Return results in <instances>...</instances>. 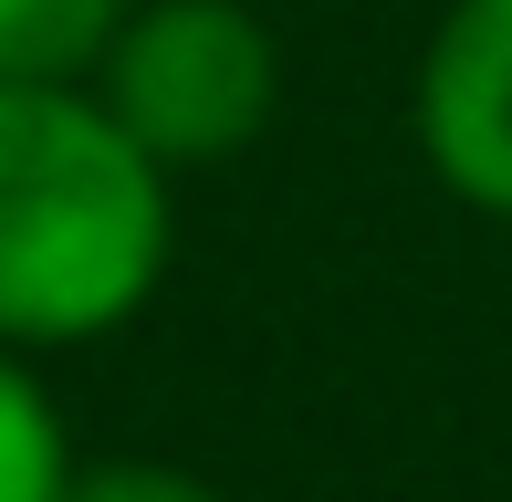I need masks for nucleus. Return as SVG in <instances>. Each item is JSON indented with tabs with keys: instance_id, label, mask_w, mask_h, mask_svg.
Instances as JSON below:
<instances>
[{
	"instance_id": "nucleus-1",
	"label": "nucleus",
	"mask_w": 512,
	"mask_h": 502,
	"mask_svg": "<svg viewBox=\"0 0 512 502\" xmlns=\"http://www.w3.org/2000/svg\"><path fill=\"white\" fill-rule=\"evenodd\" d=\"M168 168L95 84H0V346L63 356L136 325L168 283Z\"/></svg>"
},
{
	"instance_id": "nucleus-2",
	"label": "nucleus",
	"mask_w": 512,
	"mask_h": 502,
	"mask_svg": "<svg viewBox=\"0 0 512 502\" xmlns=\"http://www.w3.org/2000/svg\"><path fill=\"white\" fill-rule=\"evenodd\" d=\"M95 95L157 168H220L283 105V42L251 0H136L115 21Z\"/></svg>"
},
{
	"instance_id": "nucleus-3",
	"label": "nucleus",
	"mask_w": 512,
	"mask_h": 502,
	"mask_svg": "<svg viewBox=\"0 0 512 502\" xmlns=\"http://www.w3.org/2000/svg\"><path fill=\"white\" fill-rule=\"evenodd\" d=\"M408 136L460 210L512 220V0H450L429 21Z\"/></svg>"
},
{
	"instance_id": "nucleus-4",
	"label": "nucleus",
	"mask_w": 512,
	"mask_h": 502,
	"mask_svg": "<svg viewBox=\"0 0 512 502\" xmlns=\"http://www.w3.org/2000/svg\"><path fill=\"white\" fill-rule=\"evenodd\" d=\"M136 0H0V84H95Z\"/></svg>"
},
{
	"instance_id": "nucleus-5",
	"label": "nucleus",
	"mask_w": 512,
	"mask_h": 502,
	"mask_svg": "<svg viewBox=\"0 0 512 502\" xmlns=\"http://www.w3.org/2000/svg\"><path fill=\"white\" fill-rule=\"evenodd\" d=\"M74 482V429L21 346H0V502H63Z\"/></svg>"
},
{
	"instance_id": "nucleus-6",
	"label": "nucleus",
	"mask_w": 512,
	"mask_h": 502,
	"mask_svg": "<svg viewBox=\"0 0 512 502\" xmlns=\"http://www.w3.org/2000/svg\"><path fill=\"white\" fill-rule=\"evenodd\" d=\"M63 502H230L209 471L189 461H147V450H126V461H74V482Z\"/></svg>"
}]
</instances>
